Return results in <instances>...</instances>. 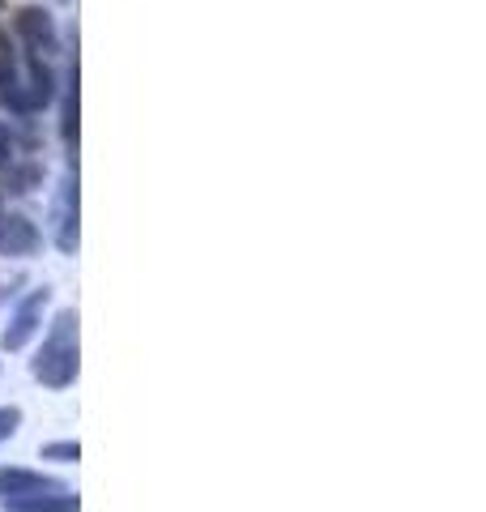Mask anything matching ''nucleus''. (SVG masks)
<instances>
[{
    "label": "nucleus",
    "instance_id": "obj_1",
    "mask_svg": "<svg viewBox=\"0 0 486 512\" xmlns=\"http://www.w3.org/2000/svg\"><path fill=\"white\" fill-rule=\"evenodd\" d=\"M35 376L47 389H69L77 380V312H60L52 320V333L43 338L35 359Z\"/></svg>",
    "mask_w": 486,
    "mask_h": 512
},
{
    "label": "nucleus",
    "instance_id": "obj_2",
    "mask_svg": "<svg viewBox=\"0 0 486 512\" xmlns=\"http://www.w3.org/2000/svg\"><path fill=\"white\" fill-rule=\"evenodd\" d=\"M13 26H18V35H22V43L30 47V56L35 60H47V56L60 52V30H56V18L47 9H39V5L18 9Z\"/></svg>",
    "mask_w": 486,
    "mask_h": 512
},
{
    "label": "nucleus",
    "instance_id": "obj_3",
    "mask_svg": "<svg viewBox=\"0 0 486 512\" xmlns=\"http://www.w3.org/2000/svg\"><path fill=\"white\" fill-rule=\"evenodd\" d=\"M43 308H47V291H30L22 299V308L13 312L9 329H5V350H22L30 338H35V329L43 325Z\"/></svg>",
    "mask_w": 486,
    "mask_h": 512
},
{
    "label": "nucleus",
    "instance_id": "obj_4",
    "mask_svg": "<svg viewBox=\"0 0 486 512\" xmlns=\"http://www.w3.org/2000/svg\"><path fill=\"white\" fill-rule=\"evenodd\" d=\"M9 512H77L81 500L69 487H52V491H26V495H0Z\"/></svg>",
    "mask_w": 486,
    "mask_h": 512
},
{
    "label": "nucleus",
    "instance_id": "obj_5",
    "mask_svg": "<svg viewBox=\"0 0 486 512\" xmlns=\"http://www.w3.org/2000/svg\"><path fill=\"white\" fill-rule=\"evenodd\" d=\"M0 94L13 111H26V73L18 69V52H13L5 30H0Z\"/></svg>",
    "mask_w": 486,
    "mask_h": 512
},
{
    "label": "nucleus",
    "instance_id": "obj_6",
    "mask_svg": "<svg viewBox=\"0 0 486 512\" xmlns=\"http://www.w3.org/2000/svg\"><path fill=\"white\" fill-rule=\"evenodd\" d=\"M56 244H60V252L77 248V175L73 171L64 175V188L56 201Z\"/></svg>",
    "mask_w": 486,
    "mask_h": 512
},
{
    "label": "nucleus",
    "instance_id": "obj_7",
    "mask_svg": "<svg viewBox=\"0 0 486 512\" xmlns=\"http://www.w3.org/2000/svg\"><path fill=\"white\" fill-rule=\"evenodd\" d=\"M35 248H39V231H35V222L22 218V214L0 218V252H9V256H30Z\"/></svg>",
    "mask_w": 486,
    "mask_h": 512
},
{
    "label": "nucleus",
    "instance_id": "obj_8",
    "mask_svg": "<svg viewBox=\"0 0 486 512\" xmlns=\"http://www.w3.org/2000/svg\"><path fill=\"white\" fill-rule=\"evenodd\" d=\"M60 487L47 474H30V470H0V495H26V491H52Z\"/></svg>",
    "mask_w": 486,
    "mask_h": 512
},
{
    "label": "nucleus",
    "instance_id": "obj_9",
    "mask_svg": "<svg viewBox=\"0 0 486 512\" xmlns=\"http://www.w3.org/2000/svg\"><path fill=\"white\" fill-rule=\"evenodd\" d=\"M64 137H77V69H73V90H69V103H64Z\"/></svg>",
    "mask_w": 486,
    "mask_h": 512
},
{
    "label": "nucleus",
    "instance_id": "obj_10",
    "mask_svg": "<svg viewBox=\"0 0 486 512\" xmlns=\"http://www.w3.org/2000/svg\"><path fill=\"white\" fill-rule=\"evenodd\" d=\"M18 423H22V410L18 406H0V440H9L13 431H18Z\"/></svg>",
    "mask_w": 486,
    "mask_h": 512
},
{
    "label": "nucleus",
    "instance_id": "obj_11",
    "mask_svg": "<svg viewBox=\"0 0 486 512\" xmlns=\"http://www.w3.org/2000/svg\"><path fill=\"white\" fill-rule=\"evenodd\" d=\"M43 457H47V461H77L81 448H77V444H47Z\"/></svg>",
    "mask_w": 486,
    "mask_h": 512
},
{
    "label": "nucleus",
    "instance_id": "obj_12",
    "mask_svg": "<svg viewBox=\"0 0 486 512\" xmlns=\"http://www.w3.org/2000/svg\"><path fill=\"white\" fill-rule=\"evenodd\" d=\"M13 158H18V146H13V137H9V128L0 124V167H9Z\"/></svg>",
    "mask_w": 486,
    "mask_h": 512
},
{
    "label": "nucleus",
    "instance_id": "obj_13",
    "mask_svg": "<svg viewBox=\"0 0 486 512\" xmlns=\"http://www.w3.org/2000/svg\"><path fill=\"white\" fill-rule=\"evenodd\" d=\"M60 5H69V0H60Z\"/></svg>",
    "mask_w": 486,
    "mask_h": 512
},
{
    "label": "nucleus",
    "instance_id": "obj_14",
    "mask_svg": "<svg viewBox=\"0 0 486 512\" xmlns=\"http://www.w3.org/2000/svg\"><path fill=\"white\" fill-rule=\"evenodd\" d=\"M0 218H5V214H0Z\"/></svg>",
    "mask_w": 486,
    "mask_h": 512
}]
</instances>
